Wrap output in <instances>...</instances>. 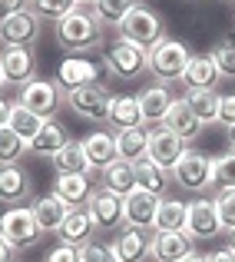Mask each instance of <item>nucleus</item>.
Returning a JSON list of instances; mask_svg holds the SVG:
<instances>
[{"label":"nucleus","instance_id":"25","mask_svg":"<svg viewBox=\"0 0 235 262\" xmlns=\"http://www.w3.org/2000/svg\"><path fill=\"white\" fill-rule=\"evenodd\" d=\"M162 126H166V129H172V133H176L182 143H192V140H196V136L205 129V126H202V120H199V116L189 110V103H185L182 96H179V100L172 103V110L166 113Z\"/></svg>","mask_w":235,"mask_h":262},{"label":"nucleus","instance_id":"53","mask_svg":"<svg viewBox=\"0 0 235 262\" xmlns=\"http://www.w3.org/2000/svg\"><path fill=\"white\" fill-rule=\"evenodd\" d=\"M136 4H143V0H136Z\"/></svg>","mask_w":235,"mask_h":262},{"label":"nucleus","instance_id":"35","mask_svg":"<svg viewBox=\"0 0 235 262\" xmlns=\"http://www.w3.org/2000/svg\"><path fill=\"white\" fill-rule=\"evenodd\" d=\"M7 126H10L13 133L20 136V140L30 143L33 136H37V129L43 126V116H37L33 110H27V106H20V103H13V106H10V120H7Z\"/></svg>","mask_w":235,"mask_h":262},{"label":"nucleus","instance_id":"45","mask_svg":"<svg viewBox=\"0 0 235 262\" xmlns=\"http://www.w3.org/2000/svg\"><path fill=\"white\" fill-rule=\"evenodd\" d=\"M209 262H235V252L229 249V246H222V249H216L209 256Z\"/></svg>","mask_w":235,"mask_h":262},{"label":"nucleus","instance_id":"38","mask_svg":"<svg viewBox=\"0 0 235 262\" xmlns=\"http://www.w3.org/2000/svg\"><path fill=\"white\" fill-rule=\"evenodd\" d=\"M77 7H80L77 0H30V10L37 13L40 20H53V24L63 20L66 13H73Z\"/></svg>","mask_w":235,"mask_h":262},{"label":"nucleus","instance_id":"42","mask_svg":"<svg viewBox=\"0 0 235 262\" xmlns=\"http://www.w3.org/2000/svg\"><path fill=\"white\" fill-rule=\"evenodd\" d=\"M225 129L235 126V93H219V120Z\"/></svg>","mask_w":235,"mask_h":262},{"label":"nucleus","instance_id":"3","mask_svg":"<svg viewBox=\"0 0 235 262\" xmlns=\"http://www.w3.org/2000/svg\"><path fill=\"white\" fill-rule=\"evenodd\" d=\"M20 106L33 110L37 116L43 120H57V113L66 106V90L57 83V80H43V77H33L27 86H20Z\"/></svg>","mask_w":235,"mask_h":262},{"label":"nucleus","instance_id":"27","mask_svg":"<svg viewBox=\"0 0 235 262\" xmlns=\"http://www.w3.org/2000/svg\"><path fill=\"white\" fill-rule=\"evenodd\" d=\"M66 143H70V133H66L63 123H60V120H43V126L37 129V136L27 143V153H33V156H53V153H60Z\"/></svg>","mask_w":235,"mask_h":262},{"label":"nucleus","instance_id":"50","mask_svg":"<svg viewBox=\"0 0 235 262\" xmlns=\"http://www.w3.org/2000/svg\"><path fill=\"white\" fill-rule=\"evenodd\" d=\"M229 249H232V252H235V229H232V232H229Z\"/></svg>","mask_w":235,"mask_h":262},{"label":"nucleus","instance_id":"51","mask_svg":"<svg viewBox=\"0 0 235 262\" xmlns=\"http://www.w3.org/2000/svg\"><path fill=\"white\" fill-rule=\"evenodd\" d=\"M4 86H7V80H4V73H0V93H4Z\"/></svg>","mask_w":235,"mask_h":262},{"label":"nucleus","instance_id":"37","mask_svg":"<svg viewBox=\"0 0 235 262\" xmlns=\"http://www.w3.org/2000/svg\"><path fill=\"white\" fill-rule=\"evenodd\" d=\"M20 156H27V140H20L10 126H0V166L20 163Z\"/></svg>","mask_w":235,"mask_h":262},{"label":"nucleus","instance_id":"20","mask_svg":"<svg viewBox=\"0 0 235 262\" xmlns=\"http://www.w3.org/2000/svg\"><path fill=\"white\" fill-rule=\"evenodd\" d=\"M100 77H103V70L93 63V60H86V57H66L63 63H60V70H57V83L63 86V90H77V86H89V83H100Z\"/></svg>","mask_w":235,"mask_h":262},{"label":"nucleus","instance_id":"17","mask_svg":"<svg viewBox=\"0 0 235 262\" xmlns=\"http://www.w3.org/2000/svg\"><path fill=\"white\" fill-rule=\"evenodd\" d=\"M196 252V239L189 232H156L153 236V256L156 262H182Z\"/></svg>","mask_w":235,"mask_h":262},{"label":"nucleus","instance_id":"24","mask_svg":"<svg viewBox=\"0 0 235 262\" xmlns=\"http://www.w3.org/2000/svg\"><path fill=\"white\" fill-rule=\"evenodd\" d=\"M30 212H33V219H37V226L43 232H60V226H63L70 206H66L63 199L50 189V192H43V196L33 199V203H30Z\"/></svg>","mask_w":235,"mask_h":262},{"label":"nucleus","instance_id":"9","mask_svg":"<svg viewBox=\"0 0 235 262\" xmlns=\"http://www.w3.org/2000/svg\"><path fill=\"white\" fill-rule=\"evenodd\" d=\"M86 209H89V216H93V223H96V232H120L123 226H126V219H123V196L103 189L100 183H96Z\"/></svg>","mask_w":235,"mask_h":262},{"label":"nucleus","instance_id":"34","mask_svg":"<svg viewBox=\"0 0 235 262\" xmlns=\"http://www.w3.org/2000/svg\"><path fill=\"white\" fill-rule=\"evenodd\" d=\"M133 7H136V0H93L89 10H93V17L100 20L103 27H120L123 17H126Z\"/></svg>","mask_w":235,"mask_h":262},{"label":"nucleus","instance_id":"10","mask_svg":"<svg viewBox=\"0 0 235 262\" xmlns=\"http://www.w3.org/2000/svg\"><path fill=\"white\" fill-rule=\"evenodd\" d=\"M0 73L7 86H27L37 77V53L33 47H0Z\"/></svg>","mask_w":235,"mask_h":262},{"label":"nucleus","instance_id":"2","mask_svg":"<svg viewBox=\"0 0 235 262\" xmlns=\"http://www.w3.org/2000/svg\"><path fill=\"white\" fill-rule=\"evenodd\" d=\"M189 60H192L189 43L172 40V37H162L156 47L146 50V67H149V73H153L159 83H176V80H182Z\"/></svg>","mask_w":235,"mask_h":262},{"label":"nucleus","instance_id":"44","mask_svg":"<svg viewBox=\"0 0 235 262\" xmlns=\"http://www.w3.org/2000/svg\"><path fill=\"white\" fill-rule=\"evenodd\" d=\"M27 7H30V0H0V20L13 17V13L27 10Z\"/></svg>","mask_w":235,"mask_h":262},{"label":"nucleus","instance_id":"22","mask_svg":"<svg viewBox=\"0 0 235 262\" xmlns=\"http://www.w3.org/2000/svg\"><path fill=\"white\" fill-rule=\"evenodd\" d=\"M83 149H86V160H89V173H103L106 166H113L120 160L116 156V133H109V129H93L83 140Z\"/></svg>","mask_w":235,"mask_h":262},{"label":"nucleus","instance_id":"14","mask_svg":"<svg viewBox=\"0 0 235 262\" xmlns=\"http://www.w3.org/2000/svg\"><path fill=\"white\" fill-rule=\"evenodd\" d=\"M159 203H162V196H153V192H146V189L136 186L129 196H123V219H126V226H136V229H153Z\"/></svg>","mask_w":235,"mask_h":262},{"label":"nucleus","instance_id":"4","mask_svg":"<svg viewBox=\"0 0 235 262\" xmlns=\"http://www.w3.org/2000/svg\"><path fill=\"white\" fill-rule=\"evenodd\" d=\"M116 33H120L123 40H133V43H139V47L149 50V47H156L159 40L166 37V24H162V17H159L156 10L136 4L133 10L123 17V24L116 27Z\"/></svg>","mask_w":235,"mask_h":262},{"label":"nucleus","instance_id":"31","mask_svg":"<svg viewBox=\"0 0 235 262\" xmlns=\"http://www.w3.org/2000/svg\"><path fill=\"white\" fill-rule=\"evenodd\" d=\"M53 163V173L63 176V173H89V160H86V149H83V140H70L60 153L50 156Z\"/></svg>","mask_w":235,"mask_h":262},{"label":"nucleus","instance_id":"21","mask_svg":"<svg viewBox=\"0 0 235 262\" xmlns=\"http://www.w3.org/2000/svg\"><path fill=\"white\" fill-rule=\"evenodd\" d=\"M30 192H33L30 173H27L20 163L0 166V203H7V206H24V199H30Z\"/></svg>","mask_w":235,"mask_h":262},{"label":"nucleus","instance_id":"23","mask_svg":"<svg viewBox=\"0 0 235 262\" xmlns=\"http://www.w3.org/2000/svg\"><path fill=\"white\" fill-rule=\"evenodd\" d=\"M182 83H185V90H216L222 83V73H219L212 53H192L189 67L182 73Z\"/></svg>","mask_w":235,"mask_h":262},{"label":"nucleus","instance_id":"46","mask_svg":"<svg viewBox=\"0 0 235 262\" xmlns=\"http://www.w3.org/2000/svg\"><path fill=\"white\" fill-rule=\"evenodd\" d=\"M10 106L13 103H7L4 96H0V126H7V120H10Z\"/></svg>","mask_w":235,"mask_h":262},{"label":"nucleus","instance_id":"54","mask_svg":"<svg viewBox=\"0 0 235 262\" xmlns=\"http://www.w3.org/2000/svg\"><path fill=\"white\" fill-rule=\"evenodd\" d=\"M232 4H235V0H232Z\"/></svg>","mask_w":235,"mask_h":262},{"label":"nucleus","instance_id":"36","mask_svg":"<svg viewBox=\"0 0 235 262\" xmlns=\"http://www.w3.org/2000/svg\"><path fill=\"white\" fill-rule=\"evenodd\" d=\"M212 203H216L222 232H232L235 229V186H219L216 196H212Z\"/></svg>","mask_w":235,"mask_h":262},{"label":"nucleus","instance_id":"19","mask_svg":"<svg viewBox=\"0 0 235 262\" xmlns=\"http://www.w3.org/2000/svg\"><path fill=\"white\" fill-rule=\"evenodd\" d=\"M93 189H96L93 173H63V176L53 179V192H57L70 209L73 206H86L89 196H93Z\"/></svg>","mask_w":235,"mask_h":262},{"label":"nucleus","instance_id":"47","mask_svg":"<svg viewBox=\"0 0 235 262\" xmlns=\"http://www.w3.org/2000/svg\"><path fill=\"white\" fill-rule=\"evenodd\" d=\"M13 252H17V249H10V246L0 239V262H13Z\"/></svg>","mask_w":235,"mask_h":262},{"label":"nucleus","instance_id":"1","mask_svg":"<svg viewBox=\"0 0 235 262\" xmlns=\"http://www.w3.org/2000/svg\"><path fill=\"white\" fill-rule=\"evenodd\" d=\"M103 30L106 27L93 17L89 7H77L73 13H66L63 20H57V43L70 53H86V50H96L103 47Z\"/></svg>","mask_w":235,"mask_h":262},{"label":"nucleus","instance_id":"29","mask_svg":"<svg viewBox=\"0 0 235 262\" xmlns=\"http://www.w3.org/2000/svg\"><path fill=\"white\" fill-rule=\"evenodd\" d=\"M133 173H136V186H139V189H146V192H153V196H166V192H169V186H172L169 169L156 166L149 156H143L139 163H133Z\"/></svg>","mask_w":235,"mask_h":262},{"label":"nucleus","instance_id":"49","mask_svg":"<svg viewBox=\"0 0 235 262\" xmlns=\"http://www.w3.org/2000/svg\"><path fill=\"white\" fill-rule=\"evenodd\" d=\"M225 136H229V146L235 149V126H229V129H225Z\"/></svg>","mask_w":235,"mask_h":262},{"label":"nucleus","instance_id":"7","mask_svg":"<svg viewBox=\"0 0 235 262\" xmlns=\"http://www.w3.org/2000/svg\"><path fill=\"white\" fill-rule=\"evenodd\" d=\"M40 236H43V229L37 226L33 212L24 209V206H13L0 216V239L10 249H30V246L40 243Z\"/></svg>","mask_w":235,"mask_h":262},{"label":"nucleus","instance_id":"15","mask_svg":"<svg viewBox=\"0 0 235 262\" xmlns=\"http://www.w3.org/2000/svg\"><path fill=\"white\" fill-rule=\"evenodd\" d=\"M136 100H139V110H143V126H162L166 113L172 110V103H176L179 96L172 93L169 83H159L156 80V83H149Z\"/></svg>","mask_w":235,"mask_h":262},{"label":"nucleus","instance_id":"8","mask_svg":"<svg viewBox=\"0 0 235 262\" xmlns=\"http://www.w3.org/2000/svg\"><path fill=\"white\" fill-rule=\"evenodd\" d=\"M109 100H113V93H109L103 83L66 90V106H70L77 116H83V120H89V123H106Z\"/></svg>","mask_w":235,"mask_h":262},{"label":"nucleus","instance_id":"11","mask_svg":"<svg viewBox=\"0 0 235 262\" xmlns=\"http://www.w3.org/2000/svg\"><path fill=\"white\" fill-rule=\"evenodd\" d=\"M40 30H43V20L27 7L13 17L0 20V47H33L40 40Z\"/></svg>","mask_w":235,"mask_h":262},{"label":"nucleus","instance_id":"30","mask_svg":"<svg viewBox=\"0 0 235 262\" xmlns=\"http://www.w3.org/2000/svg\"><path fill=\"white\" fill-rule=\"evenodd\" d=\"M96 176H100L96 183H100L103 189L116 192V196H129V192L136 189V173H133V163L116 160L113 166H106L103 173H96Z\"/></svg>","mask_w":235,"mask_h":262},{"label":"nucleus","instance_id":"28","mask_svg":"<svg viewBox=\"0 0 235 262\" xmlns=\"http://www.w3.org/2000/svg\"><path fill=\"white\" fill-rule=\"evenodd\" d=\"M116 156L123 163H139L143 156H149V129L146 126L120 129L116 133Z\"/></svg>","mask_w":235,"mask_h":262},{"label":"nucleus","instance_id":"13","mask_svg":"<svg viewBox=\"0 0 235 262\" xmlns=\"http://www.w3.org/2000/svg\"><path fill=\"white\" fill-rule=\"evenodd\" d=\"M113 252L120 262H146L153 256V232L136 229V226H123L120 232H113Z\"/></svg>","mask_w":235,"mask_h":262},{"label":"nucleus","instance_id":"52","mask_svg":"<svg viewBox=\"0 0 235 262\" xmlns=\"http://www.w3.org/2000/svg\"><path fill=\"white\" fill-rule=\"evenodd\" d=\"M77 4H80V7H89V4H93V0H77Z\"/></svg>","mask_w":235,"mask_h":262},{"label":"nucleus","instance_id":"26","mask_svg":"<svg viewBox=\"0 0 235 262\" xmlns=\"http://www.w3.org/2000/svg\"><path fill=\"white\" fill-rule=\"evenodd\" d=\"M106 126H113L116 133H120V129L143 126L139 100L129 96V93H113V100H109V113H106Z\"/></svg>","mask_w":235,"mask_h":262},{"label":"nucleus","instance_id":"40","mask_svg":"<svg viewBox=\"0 0 235 262\" xmlns=\"http://www.w3.org/2000/svg\"><path fill=\"white\" fill-rule=\"evenodd\" d=\"M212 186H235V149L212 160Z\"/></svg>","mask_w":235,"mask_h":262},{"label":"nucleus","instance_id":"48","mask_svg":"<svg viewBox=\"0 0 235 262\" xmlns=\"http://www.w3.org/2000/svg\"><path fill=\"white\" fill-rule=\"evenodd\" d=\"M182 262H209V256H202V252H192V256L182 259Z\"/></svg>","mask_w":235,"mask_h":262},{"label":"nucleus","instance_id":"43","mask_svg":"<svg viewBox=\"0 0 235 262\" xmlns=\"http://www.w3.org/2000/svg\"><path fill=\"white\" fill-rule=\"evenodd\" d=\"M43 262H83V259H80V249H77V246L60 243V246H53V249L46 252Z\"/></svg>","mask_w":235,"mask_h":262},{"label":"nucleus","instance_id":"41","mask_svg":"<svg viewBox=\"0 0 235 262\" xmlns=\"http://www.w3.org/2000/svg\"><path fill=\"white\" fill-rule=\"evenodd\" d=\"M80 259L83 262H120L116 252H113V246H109V243H96V239L80 249Z\"/></svg>","mask_w":235,"mask_h":262},{"label":"nucleus","instance_id":"5","mask_svg":"<svg viewBox=\"0 0 235 262\" xmlns=\"http://www.w3.org/2000/svg\"><path fill=\"white\" fill-rule=\"evenodd\" d=\"M106 70L113 73L116 80H139L143 73H149L146 67V47L133 43V40H123L116 37L113 43L106 47Z\"/></svg>","mask_w":235,"mask_h":262},{"label":"nucleus","instance_id":"39","mask_svg":"<svg viewBox=\"0 0 235 262\" xmlns=\"http://www.w3.org/2000/svg\"><path fill=\"white\" fill-rule=\"evenodd\" d=\"M212 60H216L219 73L225 77H235V33H229V37L216 40V47H212Z\"/></svg>","mask_w":235,"mask_h":262},{"label":"nucleus","instance_id":"16","mask_svg":"<svg viewBox=\"0 0 235 262\" xmlns=\"http://www.w3.org/2000/svg\"><path fill=\"white\" fill-rule=\"evenodd\" d=\"M182 149H185V143L179 140L172 129L149 126V160H153L156 166H162V169L172 173V166H176L179 156H182Z\"/></svg>","mask_w":235,"mask_h":262},{"label":"nucleus","instance_id":"18","mask_svg":"<svg viewBox=\"0 0 235 262\" xmlns=\"http://www.w3.org/2000/svg\"><path fill=\"white\" fill-rule=\"evenodd\" d=\"M57 236H60V243L77 246V249H83L86 243H93L96 223H93V216H89L86 206H73V209L66 212V219H63V226H60Z\"/></svg>","mask_w":235,"mask_h":262},{"label":"nucleus","instance_id":"32","mask_svg":"<svg viewBox=\"0 0 235 262\" xmlns=\"http://www.w3.org/2000/svg\"><path fill=\"white\" fill-rule=\"evenodd\" d=\"M185 216H189V209H185L182 199L162 196V203H159V212H156L153 232H182V229H185Z\"/></svg>","mask_w":235,"mask_h":262},{"label":"nucleus","instance_id":"6","mask_svg":"<svg viewBox=\"0 0 235 262\" xmlns=\"http://www.w3.org/2000/svg\"><path fill=\"white\" fill-rule=\"evenodd\" d=\"M172 183L182 186L189 192H205V189H216L212 186V160L199 149H182L179 163L172 166Z\"/></svg>","mask_w":235,"mask_h":262},{"label":"nucleus","instance_id":"33","mask_svg":"<svg viewBox=\"0 0 235 262\" xmlns=\"http://www.w3.org/2000/svg\"><path fill=\"white\" fill-rule=\"evenodd\" d=\"M182 100L202 120V126H212L219 120V90H185Z\"/></svg>","mask_w":235,"mask_h":262},{"label":"nucleus","instance_id":"12","mask_svg":"<svg viewBox=\"0 0 235 262\" xmlns=\"http://www.w3.org/2000/svg\"><path fill=\"white\" fill-rule=\"evenodd\" d=\"M189 216H185V232L192 239H216L222 232V223H219V212H216V203L212 196H196L192 203H185Z\"/></svg>","mask_w":235,"mask_h":262}]
</instances>
